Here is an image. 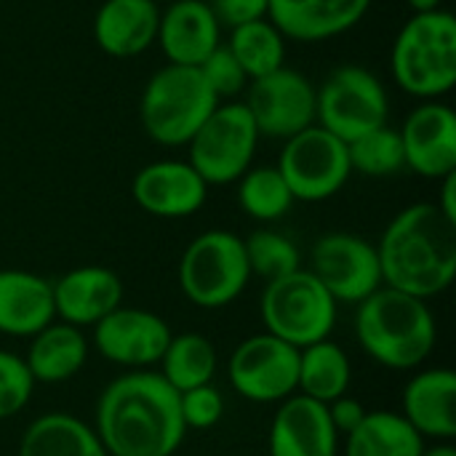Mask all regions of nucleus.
Segmentation results:
<instances>
[{
    "instance_id": "nucleus-1",
    "label": "nucleus",
    "mask_w": 456,
    "mask_h": 456,
    "mask_svg": "<svg viewBox=\"0 0 456 456\" xmlns=\"http://www.w3.org/2000/svg\"><path fill=\"white\" fill-rule=\"evenodd\" d=\"M94 430L110 456H174L187 436L179 393L147 369L123 374L102 390Z\"/></svg>"
},
{
    "instance_id": "nucleus-2",
    "label": "nucleus",
    "mask_w": 456,
    "mask_h": 456,
    "mask_svg": "<svg viewBox=\"0 0 456 456\" xmlns=\"http://www.w3.org/2000/svg\"><path fill=\"white\" fill-rule=\"evenodd\" d=\"M377 254L385 286L433 299L454 283L456 222L436 203H414L385 227Z\"/></svg>"
},
{
    "instance_id": "nucleus-3",
    "label": "nucleus",
    "mask_w": 456,
    "mask_h": 456,
    "mask_svg": "<svg viewBox=\"0 0 456 456\" xmlns=\"http://www.w3.org/2000/svg\"><path fill=\"white\" fill-rule=\"evenodd\" d=\"M355 339L379 366L414 371L436 350L438 329L428 299L382 286L358 305Z\"/></svg>"
},
{
    "instance_id": "nucleus-4",
    "label": "nucleus",
    "mask_w": 456,
    "mask_h": 456,
    "mask_svg": "<svg viewBox=\"0 0 456 456\" xmlns=\"http://www.w3.org/2000/svg\"><path fill=\"white\" fill-rule=\"evenodd\" d=\"M393 77L409 96L438 99L456 83V19L452 11H419L398 32L390 53Z\"/></svg>"
},
{
    "instance_id": "nucleus-5",
    "label": "nucleus",
    "mask_w": 456,
    "mask_h": 456,
    "mask_svg": "<svg viewBox=\"0 0 456 456\" xmlns=\"http://www.w3.org/2000/svg\"><path fill=\"white\" fill-rule=\"evenodd\" d=\"M216 104L219 99L198 67L166 64L147 80L139 115L152 142L163 147H182L195 136Z\"/></svg>"
},
{
    "instance_id": "nucleus-6",
    "label": "nucleus",
    "mask_w": 456,
    "mask_h": 456,
    "mask_svg": "<svg viewBox=\"0 0 456 456\" xmlns=\"http://www.w3.org/2000/svg\"><path fill=\"white\" fill-rule=\"evenodd\" d=\"M339 302L310 270H294L265 286L262 321L267 334L294 345L297 350L329 339L337 326Z\"/></svg>"
},
{
    "instance_id": "nucleus-7",
    "label": "nucleus",
    "mask_w": 456,
    "mask_h": 456,
    "mask_svg": "<svg viewBox=\"0 0 456 456\" xmlns=\"http://www.w3.org/2000/svg\"><path fill=\"white\" fill-rule=\"evenodd\" d=\"M251 270L243 238L227 230H208L198 235L182 254L179 286L182 294L203 310L232 305L248 286Z\"/></svg>"
},
{
    "instance_id": "nucleus-8",
    "label": "nucleus",
    "mask_w": 456,
    "mask_h": 456,
    "mask_svg": "<svg viewBox=\"0 0 456 456\" xmlns=\"http://www.w3.org/2000/svg\"><path fill=\"white\" fill-rule=\"evenodd\" d=\"M387 112L390 99L382 80L361 64L337 67L315 88V123L342 142L387 126Z\"/></svg>"
},
{
    "instance_id": "nucleus-9",
    "label": "nucleus",
    "mask_w": 456,
    "mask_h": 456,
    "mask_svg": "<svg viewBox=\"0 0 456 456\" xmlns=\"http://www.w3.org/2000/svg\"><path fill=\"white\" fill-rule=\"evenodd\" d=\"M256 144L259 131L246 104H216V110L187 142L190 166L206 184H232L251 168Z\"/></svg>"
},
{
    "instance_id": "nucleus-10",
    "label": "nucleus",
    "mask_w": 456,
    "mask_h": 456,
    "mask_svg": "<svg viewBox=\"0 0 456 456\" xmlns=\"http://www.w3.org/2000/svg\"><path fill=\"white\" fill-rule=\"evenodd\" d=\"M278 171L286 179L294 200H329L347 184L353 174L347 142L321 126H310L286 139V147L278 158Z\"/></svg>"
},
{
    "instance_id": "nucleus-11",
    "label": "nucleus",
    "mask_w": 456,
    "mask_h": 456,
    "mask_svg": "<svg viewBox=\"0 0 456 456\" xmlns=\"http://www.w3.org/2000/svg\"><path fill=\"white\" fill-rule=\"evenodd\" d=\"M232 390L251 403H281L297 393L299 350L273 334L243 339L227 363Z\"/></svg>"
},
{
    "instance_id": "nucleus-12",
    "label": "nucleus",
    "mask_w": 456,
    "mask_h": 456,
    "mask_svg": "<svg viewBox=\"0 0 456 456\" xmlns=\"http://www.w3.org/2000/svg\"><path fill=\"white\" fill-rule=\"evenodd\" d=\"M310 273L337 302L345 305H361L385 286L377 246L350 232H329L318 238L310 251Z\"/></svg>"
},
{
    "instance_id": "nucleus-13",
    "label": "nucleus",
    "mask_w": 456,
    "mask_h": 456,
    "mask_svg": "<svg viewBox=\"0 0 456 456\" xmlns=\"http://www.w3.org/2000/svg\"><path fill=\"white\" fill-rule=\"evenodd\" d=\"M243 104L254 118L259 136L286 142L294 134L315 126V88L291 67H281L251 80L248 99Z\"/></svg>"
},
{
    "instance_id": "nucleus-14",
    "label": "nucleus",
    "mask_w": 456,
    "mask_h": 456,
    "mask_svg": "<svg viewBox=\"0 0 456 456\" xmlns=\"http://www.w3.org/2000/svg\"><path fill=\"white\" fill-rule=\"evenodd\" d=\"M168 323L142 307H115L94 326V347L96 353L123 369H150L160 363L168 342Z\"/></svg>"
},
{
    "instance_id": "nucleus-15",
    "label": "nucleus",
    "mask_w": 456,
    "mask_h": 456,
    "mask_svg": "<svg viewBox=\"0 0 456 456\" xmlns=\"http://www.w3.org/2000/svg\"><path fill=\"white\" fill-rule=\"evenodd\" d=\"M134 200L160 219H184L203 208L208 184L190 160H155L134 176Z\"/></svg>"
},
{
    "instance_id": "nucleus-16",
    "label": "nucleus",
    "mask_w": 456,
    "mask_h": 456,
    "mask_svg": "<svg viewBox=\"0 0 456 456\" xmlns=\"http://www.w3.org/2000/svg\"><path fill=\"white\" fill-rule=\"evenodd\" d=\"M406 166L425 179H444L456 171V115L436 99L419 104L398 131Z\"/></svg>"
},
{
    "instance_id": "nucleus-17",
    "label": "nucleus",
    "mask_w": 456,
    "mask_h": 456,
    "mask_svg": "<svg viewBox=\"0 0 456 456\" xmlns=\"http://www.w3.org/2000/svg\"><path fill=\"white\" fill-rule=\"evenodd\" d=\"M337 452L339 433L326 403L302 393L281 401L270 425V456H337Z\"/></svg>"
},
{
    "instance_id": "nucleus-18",
    "label": "nucleus",
    "mask_w": 456,
    "mask_h": 456,
    "mask_svg": "<svg viewBox=\"0 0 456 456\" xmlns=\"http://www.w3.org/2000/svg\"><path fill=\"white\" fill-rule=\"evenodd\" d=\"M123 305L120 278L102 265H86L64 273L53 283V307L61 323L86 329Z\"/></svg>"
},
{
    "instance_id": "nucleus-19",
    "label": "nucleus",
    "mask_w": 456,
    "mask_h": 456,
    "mask_svg": "<svg viewBox=\"0 0 456 456\" xmlns=\"http://www.w3.org/2000/svg\"><path fill=\"white\" fill-rule=\"evenodd\" d=\"M371 0H270L267 19L286 40L318 43L353 29Z\"/></svg>"
},
{
    "instance_id": "nucleus-20",
    "label": "nucleus",
    "mask_w": 456,
    "mask_h": 456,
    "mask_svg": "<svg viewBox=\"0 0 456 456\" xmlns=\"http://www.w3.org/2000/svg\"><path fill=\"white\" fill-rule=\"evenodd\" d=\"M155 40L168 64L198 67L222 43V24L203 0H174L160 13Z\"/></svg>"
},
{
    "instance_id": "nucleus-21",
    "label": "nucleus",
    "mask_w": 456,
    "mask_h": 456,
    "mask_svg": "<svg viewBox=\"0 0 456 456\" xmlns=\"http://www.w3.org/2000/svg\"><path fill=\"white\" fill-rule=\"evenodd\" d=\"M422 438L452 441L456 436V374L452 369H428L414 374L398 411Z\"/></svg>"
},
{
    "instance_id": "nucleus-22",
    "label": "nucleus",
    "mask_w": 456,
    "mask_h": 456,
    "mask_svg": "<svg viewBox=\"0 0 456 456\" xmlns=\"http://www.w3.org/2000/svg\"><path fill=\"white\" fill-rule=\"evenodd\" d=\"M53 321L51 281L27 270H0V334L29 339Z\"/></svg>"
},
{
    "instance_id": "nucleus-23",
    "label": "nucleus",
    "mask_w": 456,
    "mask_h": 456,
    "mask_svg": "<svg viewBox=\"0 0 456 456\" xmlns=\"http://www.w3.org/2000/svg\"><path fill=\"white\" fill-rule=\"evenodd\" d=\"M160 24V8L155 0H104L94 16V37L99 48L115 59L144 53Z\"/></svg>"
},
{
    "instance_id": "nucleus-24",
    "label": "nucleus",
    "mask_w": 456,
    "mask_h": 456,
    "mask_svg": "<svg viewBox=\"0 0 456 456\" xmlns=\"http://www.w3.org/2000/svg\"><path fill=\"white\" fill-rule=\"evenodd\" d=\"M88 361V339L77 326L48 323L43 331L29 337V350L24 363L35 385H61L80 374Z\"/></svg>"
},
{
    "instance_id": "nucleus-25",
    "label": "nucleus",
    "mask_w": 456,
    "mask_h": 456,
    "mask_svg": "<svg viewBox=\"0 0 456 456\" xmlns=\"http://www.w3.org/2000/svg\"><path fill=\"white\" fill-rule=\"evenodd\" d=\"M16 456H107V452L88 422L53 411L29 422Z\"/></svg>"
},
{
    "instance_id": "nucleus-26",
    "label": "nucleus",
    "mask_w": 456,
    "mask_h": 456,
    "mask_svg": "<svg viewBox=\"0 0 456 456\" xmlns=\"http://www.w3.org/2000/svg\"><path fill=\"white\" fill-rule=\"evenodd\" d=\"M353 385L350 355L331 339H321L299 350V379L297 390L318 403H331L347 395Z\"/></svg>"
},
{
    "instance_id": "nucleus-27",
    "label": "nucleus",
    "mask_w": 456,
    "mask_h": 456,
    "mask_svg": "<svg viewBox=\"0 0 456 456\" xmlns=\"http://www.w3.org/2000/svg\"><path fill=\"white\" fill-rule=\"evenodd\" d=\"M425 438L398 411H369L347 436L345 456H422Z\"/></svg>"
},
{
    "instance_id": "nucleus-28",
    "label": "nucleus",
    "mask_w": 456,
    "mask_h": 456,
    "mask_svg": "<svg viewBox=\"0 0 456 456\" xmlns=\"http://www.w3.org/2000/svg\"><path fill=\"white\" fill-rule=\"evenodd\" d=\"M216 366H219L216 347L206 337L190 331V334L171 337L160 358V377L176 393H184L200 385H211Z\"/></svg>"
},
{
    "instance_id": "nucleus-29",
    "label": "nucleus",
    "mask_w": 456,
    "mask_h": 456,
    "mask_svg": "<svg viewBox=\"0 0 456 456\" xmlns=\"http://www.w3.org/2000/svg\"><path fill=\"white\" fill-rule=\"evenodd\" d=\"M224 45L238 59L248 80L265 77L286 67V37L270 19H256V21L232 27L230 40Z\"/></svg>"
},
{
    "instance_id": "nucleus-30",
    "label": "nucleus",
    "mask_w": 456,
    "mask_h": 456,
    "mask_svg": "<svg viewBox=\"0 0 456 456\" xmlns=\"http://www.w3.org/2000/svg\"><path fill=\"white\" fill-rule=\"evenodd\" d=\"M238 203L251 219L275 222L291 211L294 195L278 166H256L238 179Z\"/></svg>"
},
{
    "instance_id": "nucleus-31",
    "label": "nucleus",
    "mask_w": 456,
    "mask_h": 456,
    "mask_svg": "<svg viewBox=\"0 0 456 456\" xmlns=\"http://www.w3.org/2000/svg\"><path fill=\"white\" fill-rule=\"evenodd\" d=\"M350 168L363 176H393L406 168L401 134L390 126H379L353 142H347Z\"/></svg>"
},
{
    "instance_id": "nucleus-32",
    "label": "nucleus",
    "mask_w": 456,
    "mask_h": 456,
    "mask_svg": "<svg viewBox=\"0 0 456 456\" xmlns=\"http://www.w3.org/2000/svg\"><path fill=\"white\" fill-rule=\"evenodd\" d=\"M243 246L251 275L265 278L267 283L302 267V254L297 243L275 230H256L243 240Z\"/></svg>"
},
{
    "instance_id": "nucleus-33",
    "label": "nucleus",
    "mask_w": 456,
    "mask_h": 456,
    "mask_svg": "<svg viewBox=\"0 0 456 456\" xmlns=\"http://www.w3.org/2000/svg\"><path fill=\"white\" fill-rule=\"evenodd\" d=\"M35 393V379L24 358L0 350V422L27 409Z\"/></svg>"
},
{
    "instance_id": "nucleus-34",
    "label": "nucleus",
    "mask_w": 456,
    "mask_h": 456,
    "mask_svg": "<svg viewBox=\"0 0 456 456\" xmlns=\"http://www.w3.org/2000/svg\"><path fill=\"white\" fill-rule=\"evenodd\" d=\"M198 69H200V75L206 77L208 88L216 94L219 102L227 99V96L240 94L243 86H246V80H248L246 72H243V67L238 64V59L230 53V48H227L224 43H219V45L198 64Z\"/></svg>"
},
{
    "instance_id": "nucleus-35",
    "label": "nucleus",
    "mask_w": 456,
    "mask_h": 456,
    "mask_svg": "<svg viewBox=\"0 0 456 456\" xmlns=\"http://www.w3.org/2000/svg\"><path fill=\"white\" fill-rule=\"evenodd\" d=\"M179 409L187 430H211L224 417V398L214 385H200L179 393Z\"/></svg>"
},
{
    "instance_id": "nucleus-36",
    "label": "nucleus",
    "mask_w": 456,
    "mask_h": 456,
    "mask_svg": "<svg viewBox=\"0 0 456 456\" xmlns=\"http://www.w3.org/2000/svg\"><path fill=\"white\" fill-rule=\"evenodd\" d=\"M216 21L224 27H240L256 19H267V5L270 0H211L208 3Z\"/></svg>"
},
{
    "instance_id": "nucleus-37",
    "label": "nucleus",
    "mask_w": 456,
    "mask_h": 456,
    "mask_svg": "<svg viewBox=\"0 0 456 456\" xmlns=\"http://www.w3.org/2000/svg\"><path fill=\"white\" fill-rule=\"evenodd\" d=\"M329 417H331V425H334V430L339 433V436H350L363 419H366V409H363V403L358 401V398H353V395H339L337 401H331L329 406Z\"/></svg>"
},
{
    "instance_id": "nucleus-38",
    "label": "nucleus",
    "mask_w": 456,
    "mask_h": 456,
    "mask_svg": "<svg viewBox=\"0 0 456 456\" xmlns=\"http://www.w3.org/2000/svg\"><path fill=\"white\" fill-rule=\"evenodd\" d=\"M441 182H444V187H441V198L436 200V206L444 211V216L456 222V171L446 174Z\"/></svg>"
},
{
    "instance_id": "nucleus-39",
    "label": "nucleus",
    "mask_w": 456,
    "mask_h": 456,
    "mask_svg": "<svg viewBox=\"0 0 456 456\" xmlns=\"http://www.w3.org/2000/svg\"><path fill=\"white\" fill-rule=\"evenodd\" d=\"M406 3H409V8H414V13H419V11H436V8L444 5V0H406Z\"/></svg>"
},
{
    "instance_id": "nucleus-40",
    "label": "nucleus",
    "mask_w": 456,
    "mask_h": 456,
    "mask_svg": "<svg viewBox=\"0 0 456 456\" xmlns=\"http://www.w3.org/2000/svg\"><path fill=\"white\" fill-rule=\"evenodd\" d=\"M422 456H456V449L449 444V441H441L438 446H433V449H425Z\"/></svg>"
},
{
    "instance_id": "nucleus-41",
    "label": "nucleus",
    "mask_w": 456,
    "mask_h": 456,
    "mask_svg": "<svg viewBox=\"0 0 456 456\" xmlns=\"http://www.w3.org/2000/svg\"><path fill=\"white\" fill-rule=\"evenodd\" d=\"M155 3H174V0H155Z\"/></svg>"
},
{
    "instance_id": "nucleus-42",
    "label": "nucleus",
    "mask_w": 456,
    "mask_h": 456,
    "mask_svg": "<svg viewBox=\"0 0 456 456\" xmlns=\"http://www.w3.org/2000/svg\"><path fill=\"white\" fill-rule=\"evenodd\" d=\"M107 456H110V454H107Z\"/></svg>"
}]
</instances>
